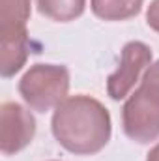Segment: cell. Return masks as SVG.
Instances as JSON below:
<instances>
[{
	"label": "cell",
	"instance_id": "cell-6",
	"mask_svg": "<svg viewBox=\"0 0 159 161\" xmlns=\"http://www.w3.org/2000/svg\"><path fill=\"white\" fill-rule=\"evenodd\" d=\"M150 62H152L150 47L142 41H129L122 51L120 68L107 79L109 96L112 99H123Z\"/></svg>",
	"mask_w": 159,
	"mask_h": 161
},
{
	"label": "cell",
	"instance_id": "cell-1",
	"mask_svg": "<svg viewBox=\"0 0 159 161\" xmlns=\"http://www.w3.org/2000/svg\"><path fill=\"white\" fill-rule=\"evenodd\" d=\"M52 133L68 152L92 156L103 150L111 139V114L90 96H71L56 107Z\"/></svg>",
	"mask_w": 159,
	"mask_h": 161
},
{
	"label": "cell",
	"instance_id": "cell-9",
	"mask_svg": "<svg viewBox=\"0 0 159 161\" xmlns=\"http://www.w3.org/2000/svg\"><path fill=\"white\" fill-rule=\"evenodd\" d=\"M140 82H144L146 86H150L154 92L159 94V62L152 64V66L148 68V71L144 73V77H142Z\"/></svg>",
	"mask_w": 159,
	"mask_h": 161
},
{
	"label": "cell",
	"instance_id": "cell-11",
	"mask_svg": "<svg viewBox=\"0 0 159 161\" xmlns=\"http://www.w3.org/2000/svg\"><path fill=\"white\" fill-rule=\"evenodd\" d=\"M146 161H159V142L152 148V150H150V154H148Z\"/></svg>",
	"mask_w": 159,
	"mask_h": 161
},
{
	"label": "cell",
	"instance_id": "cell-3",
	"mask_svg": "<svg viewBox=\"0 0 159 161\" xmlns=\"http://www.w3.org/2000/svg\"><path fill=\"white\" fill-rule=\"evenodd\" d=\"M69 90V71L64 66L36 64L19 82L23 99L38 113L58 107Z\"/></svg>",
	"mask_w": 159,
	"mask_h": 161
},
{
	"label": "cell",
	"instance_id": "cell-7",
	"mask_svg": "<svg viewBox=\"0 0 159 161\" xmlns=\"http://www.w3.org/2000/svg\"><path fill=\"white\" fill-rule=\"evenodd\" d=\"M144 0H92V11L103 21H125L135 17Z\"/></svg>",
	"mask_w": 159,
	"mask_h": 161
},
{
	"label": "cell",
	"instance_id": "cell-2",
	"mask_svg": "<svg viewBox=\"0 0 159 161\" xmlns=\"http://www.w3.org/2000/svg\"><path fill=\"white\" fill-rule=\"evenodd\" d=\"M28 17L30 0H0V71L4 77L15 75L26 62Z\"/></svg>",
	"mask_w": 159,
	"mask_h": 161
},
{
	"label": "cell",
	"instance_id": "cell-4",
	"mask_svg": "<svg viewBox=\"0 0 159 161\" xmlns=\"http://www.w3.org/2000/svg\"><path fill=\"white\" fill-rule=\"evenodd\" d=\"M122 118L123 131L131 141L140 144L156 141L159 137V94L140 82L125 101Z\"/></svg>",
	"mask_w": 159,
	"mask_h": 161
},
{
	"label": "cell",
	"instance_id": "cell-10",
	"mask_svg": "<svg viewBox=\"0 0 159 161\" xmlns=\"http://www.w3.org/2000/svg\"><path fill=\"white\" fill-rule=\"evenodd\" d=\"M146 23L152 30L159 32V0H154L148 8V13H146Z\"/></svg>",
	"mask_w": 159,
	"mask_h": 161
},
{
	"label": "cell",
	"instance_id": "cell-8",
	"mask_svg": "<svg viewBox=\"0 0 159 161\" xmlns=\"http://www.w3.org/2000/svg\"><path fill=\"white\" fill-rule=\"evenodd\" d=\"M84 2L86 0H36L41 15L60 23L77 19L84 11Z\"/></svg>",
	"mask_w": 159,
	"mask_h": 161
},
{
	"label": "cell",
	"instance_id": "cell-5",
	"mask_svg": "<svg viewBox=\"0 0 159 161\" xmlns=\"http://www.w3.org/2000/svg\"><path fill=\"white\" fill-rule=\"evenodd\" d=\"M36 133L34 116L19 103L6 101L0 107V150L11 156L26 148Z\"/></svg>",
	"mask_w": 159,
	"mask_h": 161
}]
</instances>
